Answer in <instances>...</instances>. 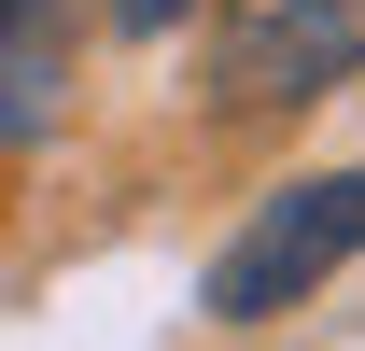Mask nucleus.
Masks as SVG:
<instances>
[{"label": "nucleus", "mask_w": 365, "mask_h": 351, "mask_svg": "<svg viewBox=\"0 0 365 351\" xmlns=\"http://www.w3.org/2000/svg\"><path fill=\"white\" fill-rule=\"evenodd\" d=\"M351 253H365V169H323V183H295V197H267V211L211 253V323H281V309H309Z\"/></svg>", "instance_id": "obj_1"}, {"label": "nucleus", "mask_w": 365, "mask_h": 351, "mask_svg": "<svg viewBox=\"0 0 365 351\" xmlns=\"http://www.w3.org/2000/svg\"><path fill=\"white\" fill-rule=\"evenodd\" d=\"M351 71H365V0H225V29H211L225 113H309Z\"/></svg>", "instance_id": "obj_2"}, {"label": "nucleus", "mask_w": 365, "mask_h": 351, "mask_svg": "<svg viewBox=\"0 0 365 351\" xmlns=\"http://www.w3.org/2000/svg\"><path fill=\"white\" fill-rule=\"evenodd\" d=\"M71 98V0H0V155H29Z\"/></svg>", "instance_id": "obj_3"}, {"label": "nucleus", "mask_w": 365, "mask_h": 351, "mask_svg": "<svg viewBox=\"0 0 365 351\" xmlns=\"http://www.w3.org/2000/svg\"><path fill=\"white\" fill-rule=\"evenodd\" d=\"M169 14H182V0H113V29H127V43H155Z\"/></svg>", "instance_id": "obj_4"}]
</instances>
